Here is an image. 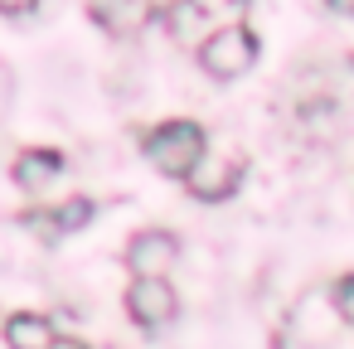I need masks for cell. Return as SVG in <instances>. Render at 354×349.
Listing matches in <instances>:
<instances>
[{
  "label": "cell",
  "instance_id": "1",
  "mask_svg": "<svg viewBox=\"0 0 354 349\" xmlns=\"http://www.w3.org/2000/svg\"><path fill=\"white\" fill-rule=\"evenodd\" d=\"M141 151H146V160H151L160 175L185 180V175L199 165V155L209 151V136H204L199 122H160L156 131H146Z\"/></svg>",
  "mask_w": 354,
  "mask_h": 349
},
{
  "label": "cell",
  "instance_id": "2",
  "mask_svg": "<svg viewBox=\"0 0 354 349\" xmlns=\"http://www.w3.org/2000/svg\"><path fill=\"white\" fill-rule=\"evenodd\" d=\"M248 15V0H170V10H165V30L175 44L185 49H199L214 30L223 25H238Z\"/></svg>",
  "mask_w": 354,
  "mask_h": 349
},
{
  "label": "cell",
  "instance_id": "3",
  "mask_svg": "<svg viewBox=\"0 0 354 349\" xmlns=\"http://www.w3.org/2000/svg\"><path fill=\"white\" fill-rule=\"evenodd\" d=\"M199 64H204L209 78L233 83L238 73H248V68L257 64V35H252L243 20H238V25H223V30H214V35L199 44Z\"/></svg>",
  "mask_w": 354,
  "mask_h": 349
},
{
  "label": "cell",
  "instance_id": "4",
  "mask_svg": "<svg viewBox=\"0 0 354 349\" xmlns=\"http://www.w3.org/2000/svg\"><path fill=\"white\" fill-rule=\"evenodd\" d=\"M185 185H189V194L194 199H209V204H218V199H228L238 185H243V155H233V151H223V155H199V165L185 175Z\"/></svg>",
  "mask_w": 354,
  "mask_h": 349
},
{
  "label": "cell",
  "instance_id": "5",
  "mask_svg": "<svg viewBox=\"0 0 354 349\" xmlns=\"http://www.w3.org/2000/svg\"><path fill=\"white\" fill-rule=\"evenodd\" d=\"M127 315L141 325V330H160L170 315H175V291L165 276H136L127 286Z\"/></svg>",
  "mask_w": 354,
  "mask_h": 349
},
{
  "label": "cell",
  "instance_id": "6",
  "mask_svg": "<svg viewBox=\"0 0 354 349\" xmlns=\"http://www.w3.org/2000/svg\"><path fill=\"white\" fill-rule=\"evenodd\" d=\"M175 252H180L175 233H165V228H141V233L127 243V272H131V276H165L170 262H175Z\"/></svg>",
  "mask_w": 354,
  "mask_h": 349
},
{
  "label": "cell",
  "instance_id": "7",
  "mask_svg": "<svg viewBox=\"0 0 354 349\" xmlns=\"http://www.w3.org/2000/svg\"><path fill=\"white\" fill-rule=\"evenodd\" d=\"M88 218H93V199L78 194V199H64V204H49V209H30L20 223L35 228L44 243H59V238H68L73 228H83Z\"/></svg>",
  "mask_w": 354,
  "mask_h": 349
},
{
  "label": "cell",
  "instance_id": "8",
  "mask_svg": "<svg viewBox=\"0 0 354 349\" xmlns=\"http://www.w3.org/2000/svg\"><path fill=\"white\" fill-rule=\"evenodd\" d=\"M88 15H93L107 35L131 39V35H141V30H146L151 6H146V0H88Z\"/></svg>",
  "mask_w": 354,
  "mask_h": 349
},
{
  "label": "cell",
  "instance_id": "9",
  "mask_svg": "<svg viewBox=\"0 0 354 349\" xmlns=\"http://www.w3.org/2000/svg\"><path fill=\"white\" fill-rule=\"evenodd\" d=\"M10 175H15V185L25 189V194H39L44 185H54L59 175H64V151H44V146H30V151H20V160L10 165Z\"/></svg>",
  "mask_w": 354,
  "mask_h": 349
},
{
  "label": "cell",
  "instance_id": "10",
  "mask_svg": "<svg viewBox=\"0 0 354 349\" xmlns=\"http://www.w3.org/2000/svg\"><path fill=\"white\" fill-rule=\"evenodd\" d=\"M6 344L10 349H59V330L49 315H35V310H15L6 320Z\"/></svg>",
  "mask_w": 354,
  "mask_h": 349
},
{
  "label": "cell",
  "instance_id": "11",
  "mask_svg": "<svg viewBox=\"0 0 354 349\" xmlns=\"http://www.w3.org/2000/svg\"><path fill=\"white\" fill-rule=\"evenodd\" d=\"M335 305H339V315L354 325V276H339V286H335Z\"/></svg>",
  "mask_w": 354,
  "mask_h": 349
},
{
  "label": "cell",
  "instance_id": "12",
  "mask_svg": "<svg viewBox=\"0 0 354 349\" xmlns=\"http://www.w3.org/2000/svg\"><path fill=\"white\" fill-rule=\"evenodd\" d=\"M35 6H39V0H0V15H25Z\"/></svg>",
  "mask_w": 354,
  "mask_h": 349
},
{
  "label": "cell",
  "instance_id": "13",
  "mask_svg": "<svg viewBox=\"0 0 354 349\" xmlns=\"http://www.w3.org/2000/svg\"><path fill=\"white\" fill-rule=\"evenodd\" d=\"M325 6H330L335 15H354V0H325Z\"/></svg>",
  "mask_w": 354,
  "mask_h": 349
},
{
  "label": "cell",
  "instance_id": "14",
  "mask_svg": "<svg viewBox=\"0 0 354 349\" xmlns=\"http://www.w3.org/2000/svg\"><path fill=\"white\" fill-rule=\"evenodd\" d=\"M59 349H93V344H78V339H59Z\"/></svg>",
  "mask_w": 354,
  "mask_h": 349
}]
</instances>
